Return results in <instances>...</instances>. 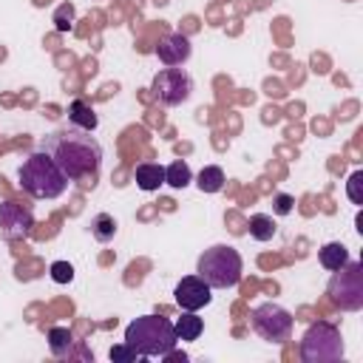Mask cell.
<instances>
[{
    "label": "cell",
    "mask_w": 363,
    "mask_h": 363,
    "mask_svg": "<svg viewBox=\"0 0 363 363\" xmlns=\"http://www.w3.org/2000/svg\"><path fill=\"white\" fill-rule=\"evenodd\" d=\"M74 335H71V329L68 326H51L48 329V349H51V354L54 357H68L71 354V349H74Z\"/></svg>",
    "instance_id": "cell-14"
},
{
    "label": "cell",
    "mask_w": 363,
    "mask_h": 363,
    "mask_svg": "<svg viewBox=\"0 0 363 363\" xmlns=\"http://www.w3.org/2000/svg\"><path fill=\"white\" fill-rule=\"evenodd\" d=\"M125 343L139 357H164L170 349H176L179 337L173 332V323L162 315H142L125 329Z\"/></svg>",
    "instance_id": "cell-2"
},
{
    "label": "cell",
    "mask_w": 363,
    "mask_h": 363,
    "mask_svg": "<svg viewBox=\"0 0 363 363\" xmlns=\"http://www.w3.org/2000/svg\"><path fill=\"white\" fill-rule=\"evenodd\" d=\"M190 182H193V173H190L187 162H173V164L164 167V184L182 190V187H187Z\"/></svg>",
    "instance_id": "cell-18"
},
{
    "label": "cell",
    "mask_w": 363,
    "mask_h": 363,
    "mask_svg": "<svg viewBox=\"0 0 363 363\" xmlns=\"http://www.w3.org/2000/svg\"><path fill=\"white\" fill-rule=\"evenodd\" d=\"M292 204H295V199L286 196V193H278V196L272 199V210H275L278 216H289V213H292Z\"/></svg>",
    "instance_id": "cell-25"
},
{
    "label": "cell",
    "mask_w": 363,
    "mask_h": 363,
    "mask_svg": "<svg viewBox=\"0 0 363 363\" xmlns=\"http://www.w3.org/2000/svg\"><path fill=\"white\" fill-rule=\"evenodd\" d=\"M326 295L337 309L357 312L363 306V264L346 261L340 269H335V275L329 278Z\"/></svg>",
    "instance_id": "cell-6"
},
{
    "label": "cell",
    "mask_w": 363,
    "mask_h": 363,
    "mask_svg": "<svg viewBox=\"0 0 363 363\" xmlns=\"http://www.w3.org/2000/svg\"><path fill=\"white\" fill-rule=\"evenodd\" d=\"M318 258H320V264H323L329 272H335V269H340V267L349 261V250H346L340 241H329V244L320 247Z\"/></svg>",
    "instance_id": "cell-15"
},
{
    "label": "cell",
    "mask_w": 363,
    "mask_h": 363,
    "mask_svg": "<svg viewBox=\"0 0 363 363\" xmlns=\"http://www.w3.org/2000/svg\"><path fill=\"white\" fill-rule=\"evenodd\" d=\"M360 182H363V170H354V173L349 176V182H346V193H349V199H352L354 204H363V196H360Z\"/></svg>",
    "instance_id": "cell-23"
},
{
    "label": "cell",
    "mask_w": 363,
    "mask_h": 363,
    "mask_svg": "<svg viewBox=\"0 0 363 363\" xmlns=\"http://www.w3.org/2000/svg\"><path fill=\"white\" fill-rule=\"evenodd\" d=\"M173 332L179 340H199V335L204 332V320L196 315V312H184L176 323H173Z\"/></svg>",
    "instance_id": "cell-16"
},
{
    "label": "cell",
    "mask_w": 363,
    "mask_h": 363,
    "mask_svg": "<svg viewBox=\"0 0 363 363\" xmlns=\"http://www.w3.org/2000/svg\"><path fill=\"white\" fill-rule=\"evenodd\" d=\"M34 230V213L31 207L20 201H3L0 204V235L6 241H20L28 238Z\"/></svg>",
    "instance_id": "cell-9"
},
{
    "label": "cell",
    "mask_w": 363,
    "mask_h": 363,
    "mask_svg": "<svg viewBox=\"0 0 363 363\" xmlns=\"http://www.w3.org/2000/svg\"><path fill=\"white\" fill-rule=\"evenodd\" d=\"M343 357L340 329L329 320H315L301 337V360L303 363H335Z\"/></svg>",
    "instance_id": "cell-5"
},
{
    "label": "cell",
    "mask_w": 363,
    "mask_h": 363,
    "mask_svg": "<svg viewBox=\"0 0 363 363\" xmlns=\"http://www.w3.org/2000/svg\"><path fill=\"white\" fill-rule=\"evenodd\" d=\"M40 150H45L54 164L68 176V182L94 179L102 164V145L91 130L82 128H62L40 139Z\"/></svg>",
    "instance_id": "cell-1"
},
{
    "label": "cell",
    "mask_w": 363,
    "mask_h": 363,
    "mask_svg": "<svg viewBox=\"0 0 363 363\" xmlns=\"http://www.w3.org/2000/svg\"><path fill=\"white\" fill-rule=\"evenodd\" d=\"M68 122H71L74 128H82V130H94V128L99 125V116H96V111H94L88 102H82V99H74V102L68 105Z\"/></svg>",
    "instance_id": "cell-13"
},
{
    "label": "cell",
    "mask_w": 363,
    "mask_h": 363,
    "mask_svg": "<svg viewBox=\"0 0 363 363\" xmlns=\"http://www.w3.org/2000/svg\"><path fill=\"white\" fill-rule=\"evenodd\" d=\"M51 278H54L57 284H71L74 267H71L68 261H54V264H51Z\"/></svg>",
    "instance_id": "cell-22"
},
{
    "label": "cell",
    "mask_w": 363,
    "mask_h": 363,
    "mask_svg": "<svg viewBox=\"0 0 363 363\" xmlns=\"http://www.w3.org/2000/svg\"><path fill=\"white\" fill-rule=\"evenodd\" d=\"M111 360H113V363H130V360H139V354H136L128 343H122V346H113V349H111Z\"/></svg>",
    "instance_id": "cell-24"
},
{
    "label": "cell",
    "mask_w": 363,
    "mask_h": 363,
    "mask_svg": "<svg viewBox=\"0 0 363 363\" xmlns=\"http://www.w3.org/2000/svg\"><path fill=\"white\" fill-rule=\"evenodd\" d=\"M250 323H252L255 335L269 343H284L292 335V315L281 303H272V301L258 303L250 315Z\"/></svg>",
    "instance_id": "cell-7"
},
{
    "label": "cell",
    "mask_w": 363,
    "mask_h": 363,
    "mask_svg": "<svg viewBox=\"0 0 363 363\" xmlns=\"http://www.w3.org/2000/svg\"><path fill=\"white\" fill-rule=\"evenodd\" d=\"M275 221H272V216H264V213H255L252 218H250V235L255 238V241H269L272 235H275Z\"/></svg>",
    "instance_id": "cell-19"
},
{
    "label": "cell",
    "mask_w": 363,
    "mask_h": 363,
    "mask_svg": "<svg viewBox=\"0 0 363 363\" xmlns=\"http://www.w3.org/2000/svg\"><path fill=\"white\" fill-rule=\"evenodd\" d=\"M199 278H204L213 289H230L241 281L244 275V261L238 255L235 247L230 244H216L210 250H204L199 255V267H196Z\"/></svg>",
    "instance_id": "cell-4"
},
{
    "label": "cell",
    "mask_w": 363,
    "mask_h": 363,
    "mask_svg": "<svg viewBox=\"0 0 363 363\" xmlns=\"http://www.w3.org/2000/svg\"><path fill=\"white\" fill-rule=\"evenodd\" d=\"M133 179L142 190H159L164 184V167L156 162H142V164H136Z\"/></svg>",
    "instance_id": "cell-12"
},
{
    "label": "cell",
    "mask_w": 363,
    "mask_h": 363,
    "mask_svg": "<svg viewBox=\"0 0 363 363\" xmlns=\"http://www.w3.org/2000/svg\"><path fill=\"white\" fill-rule=\"evenodd\" d=\"M190 54H193V45H190V40L184 37V34H164L162 40H159V45H156V57L164 62V65H170V68H176V65H184L187 60H190Z\"/></svg>",
    "instance_id": "cell-11"
},
{
    "label": "cell",
    "mask_w": 363,
    "mask_h": 363,
    "mask_svg": "<svg viewBox=\"0 0 363 363\" xmlns=\"http://www.w3.org/2000/svg\"><path fill=\"white\" fill-rule=\"evenodd\" d=\"M91 233H94L96 241H111V238L116 235V218H113L111 213H99V216H94V221H91Z\"/></svg>",
    "instance_id": "cell-20"
},
{
    "label": "cell",
    "mask_w": 363,
    "mask_h": 363,
    "mask_svg": "<svg viewBox=\"0 0 363 363\" xmlns=\"http://www.w3.org/2000/svg\"><path fill=\"white\" fill-rule=\"evenodd\" d=\"M224 170L218 167V164H207V167H201V173H199V179H196V184H199V190L201 193H218L221 187H224Z\"/></svg>",
    "instance_id": "cell-17"
},
{
    "label": "cell",
    "mask_w": 363,
    "mask_h": 363,
    "mask_svg": "<svg viewBox=\"0 0 363 363\" xmlns=\"http://www.w3.org/2000/svg\"><path fill=\"white\" fill-rule=\"evenodd\" d=\"M210 292H213V286H210L204 278L187 275V278H182V281L176 284L173 298H176V303H179L184 312H196V309H201V306H207V303L213 301Z\"/></svg>",
    "instance_id": "cell-10"
},
{
    "label": "cell",
    "mask_w": 363,
    "mask_h": 363,
    "mask_svg": "<svg viewBox=\"0 0 363 363\" xmlns=\"http://www.w3.org/2000/svg\"><path fill=\"white\" fill-rule=\"evenodd\" d=\"M153 99L162 105H182L193 94V79L184 68H164L150 82Z\"/></svg>",
    "instance_id": "cell-8"
},
{
    "label": "cell",
    "mask_w": 363,
    "mask_h": 363,
    "mask_svg": "<svg viewBox=\"0 0 363 363\" xmlns=\"http://www.w3.org/2000/svg\"><path fill=\"white\" fill-rule=\"evenodd\" d=\"M20 187L34 199H57L68 187V176L54 164L45 150H34L20 164Z\"/></svg>",
    "instance_id": "cell-3"
},
{
    "label": "cell",
    "mask_w": 363,
    "mask_h": 363,
    "mask_svg": "<svg viewBox=\"0 0 363 363\" xmlns=\"http://www.w3.org/2000/svg\"><path fill=\"white\" fill-rule=\"evenodd\" d=\"M54 26H57V31H68L74 26V6L71 3H62L54 11Z\"/></svg>",
    "instance_id": "cell-21"
}]
</instances>
